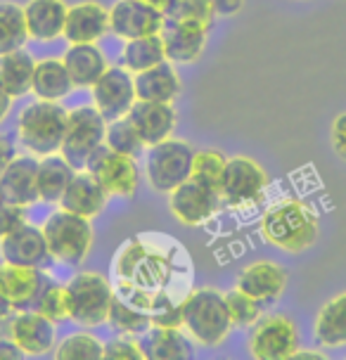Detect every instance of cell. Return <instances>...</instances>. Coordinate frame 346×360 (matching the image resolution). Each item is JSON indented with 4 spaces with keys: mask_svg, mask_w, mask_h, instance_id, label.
I'll list each match as a JSON object with an SVG mask.
<instances>
[{
    "mask_svg": "<svg viewBox=\"0 0 346 360\" xmlns=\"http://www.w3.org/2000/svg\"><path fill=\"white\" fill-rule=\"evenodd\" d=\"M318 214L299 197L280 199L261 218L264 240L283 252H306L318 242Z\"/></svg>",
    "mask_w": 346,
    "mask_h": 360,
    "instance_id": "obj_1",
    "label": "cell"
},
{
    "mask_svg": "<svg viewBox=\"0 0 346 360\" xmlns=\"http://www.w3.org/2000/svg\"><path fill=\"white\" fill-rule=\"evenodd\" d=\"M183 330L195 344L204 349H216L230 337L233 320L226 304V294L214 287H202L188 292L181 301Z\"/></svg>",
    "mask_w": 346,
    "mask_h": 360,
    "instance_id": "obj_2",
    "label": "cell"
},
{
    "mask_svg": "<svg viewBox=\"0 0 346 360\" xmlns=\"http://www.w3.org/2000/svg\"><path fill=\"white\" fill-rule=\"evenodd\" d=\"M69 112L60 102L36 100L22 109L17 119V140L29 154L43 159L60 154L67 133Z\"/></svg>",
    "mask_w": 346,
    "mask_h": 360,
    "instance_id": "obj_3",
    "label": "cell"
},
{
    "mask_svg": "<svg viewBox=\"0 0 346 360\" xmlns=\"http://www.w3.org/2000/svg\"><path fill=\"white\" fill-rule=\"evenodd\" d=\"M48 249L55 261L64 266H81L93 249V225L91 218H83L72 211H55L43 223Z\"/></svg>",
    "mask_w": 346,
    "mask_h": 360,
    "instance_id": "obj_4",
    "label": "cell"
},
{
    "mask_svg": "<svg viewBox=\"0 0 346 360\" xmlns=\"http://www.w3.org/2000/svg\"><path fill=\"white\" fill-rule=\"evenodd\" d=\"M69 320L83 327L107 325L110 308L114 301V289L105 275L95 270H81L67 285Z\"/></svg>",
    "mask_w": 346,
    "mask_h": 360,
    "instance_id": "obj_5",
    "label": "cell"
},
{
    "mask_svg": "<svg viewBox=\"0 0 346 360\" xmlns=\"http://www.w3.org/2000/svg\"><path fill=\"white\" fill-rule=\"evenodd\" d=\"M192 157H195L192 145L178 138H166L162 143L147 147L145 176L150 188L155 192H164V195L176 190L190 178Z\"/></svg>",
    "mask_w": 346,
    "mask_h": 360,
    "instance_id": "obj_6",
    "label": "cell"
},
{
    "mask_svg": "<svg viewBox=\"0 0 346 360\" xmlns=\"http://www.w3.org/2000/svg\"><path fill=\"white\" fill-rule=\"evenodd\" d=\"M107 133V119L100 114L98 107L81 105L69 112L67 133H64V143L60 154L74 166L76 171H83L91 159V154L105 145Z\"/></svg>",
    "mask_w": 346,
    "mask_h": 360,
    "instance_id": "obj_7",
    "label": "cell"
},
{
    "mask_svg": "<svg viewBox=\"0 0 346 360\" xmlns=\"http://www.w3.org/2000/svg\"><path fill=\"white\" fill-rule=\"evenodd\" d=\"M247 346L256 360H290L299 351V327L287 313L266 315L252 327Z\"/></svg>",
    "mask_w": 346,
    "mask_h": 360,
    "instance_id": "obj_8",
    "label": "cell"
},
{
    "mask_svg": "<svg viewBox=\"0 0 346 360\" xmlns=\"http://www.w3.org/2000/svg\"><path fill=\"white\" fill-rule=\"evenodd\" d=\"M268 188V173L249 157L228 159L221 180V199L230 209H249L264 199Z\"/></svg>",
    "mask_w": 346,
    "mask_h": 360,
    "instance_id": "obj_9",
    "label": "cell"
},
{
    "mask_svg": "<svg viewBox=\"0 0 346 360\" xmlns=\"http://www.w3.org/2000/svg\"><path fill=\"white\" fill-rule=\"evenodd\" d=\"M86 171H91L98 178V183L110 197H133L140 185V169L136 157L119 154L107 145H100L91 154Z\"/></svg>",
    "mask_w": 346,
    "mask_h": 360,
    "instance_id": "obj_10",
    "label": "cell"
},
{
    "mask_svg": "<svg viewBox=\"0 0 346 360\" xmlns=\"http://www.w3.org/2000/svg\"><path fill=\"white\" fill-rule=\"evenodd\" d=\"M221 204V192L197 183L195 178H188L176 190L169 192V209L173 218L178 223L188 225V228L209 223L211 218L219 214Z\"/></svg>",
    "mask_w": 346,
    "mask_h": 360,
    "instance_id": "obj_11",
    "label": "cell"
},
{
    "mask_svg": "<svg viewBox=\"0 0 346 360\" xmlns=\"http://www.w3.org/2000/svg\"><path fill=\"white\" fill-rule=\"evenodd\" d=\"M164 24V12L145 0H119L110 8V31L124 41L162 34Z\"/></svg>",
    "mask_w": 346,
    "mask_h": 360,
    "instance_id": "obj_12",
    "label": "cell"
},
{
    "mask_svg": "<svg viewBox=\"0 0 346 360\" xmlns=\"http://www.w3.org/2000/svg\"><path fill=\"white\" fill-rule=\"evenodd\" d=\"M93 105L107 121L121 119L136 102V83L133 74L124 67H107L105 74L93 83Z\"/></svg>",
    "mask_w": 346,
    "mask_h": 360,
    "instance_id": "obj_13",
    "label": "cell"
},
{
    "mask_svg": "<svg viewBox=\"0 0 346 360\" xmlns=\"http://www.w3.org/2000/svg\"><path fill=\"white\" fill-rule=\"evenodd\" d=\"M50 282L53 280L48 270L0 263V289L8 297L12 311H34Z\"/></svg>",
    "mask_w": 346,
    "mask_h": 360,
    "instance_id": "obj_14",
    "label": "cell"
},
{
    "mask_svg": "<svg viewBox=\"0 0 346 360\" xmlns=\"http://www.w3.org/2000/svg\"><path fill=\"white\" fill-rule=\"evenodd\" d=\"M0 259L12 266H27V268H41L48 270L53 263V254L48 249L46 235L36 225L24 223L15 233L5 235L0 240Z\"/></svg>",
    "mask_w": 346,
    "mask_h": 360,
    "instance_id": "obj_15",
    "label": "cell"
},
{
    "mask_svg": "<svg viewBox=\"0 0 346 360\" xmlns=\"http://www.w3.org/2000/svg\"><path fill=\"white\" fill-rule=\"evenodd\" d=\"M209 27L192 19H166L162 29V41L166 60L171 64H192L197 62L207 48Z\"/></svg>",
    "mask_w": 346,
    "mask_h": 360,
    "instance_id": "obj_16",
    "label": "cell"
},
{
    "mask_svg": "<svg viewBox=\"0 0 346 360\" xmlns=\"http://www.w3.org/2000/svg\"><path fill=\"white\" fill-rule=\"evenodd\" d=\"M287 285H290V273L285 266L275 261H254L237 275L235 287L268 308L283 299Z\"/></svg>",
    "mask_w": 346,
    "mask_h": 360,
    "instance_id": "obj_17",
    "label": "cell"
},
{
    "mask_svg": "<svg viewBox=\"0 0 346 360\" xmlns=\"http://www.w3.org/2000/svg\"><path fill=\"white\" fill-rule=\"evenodd\" d=\"M126 119L136 128L138 138L143 140L145 147H152L162 140L171 138L178 124V114L171 102H145L136 100L128 109Z\"/></svg>",
    "mask_w": 346,
    "mask_h": 360,
    "instance_id": "obj_18",
    "label": "cell"
},
{
    "mask_svg": "<svg viewBox=\"0 0 346 360\" xmlns=\"http://www.w3.org/2000/svg\"><path fill=\"white\" fill-rule=\"evenodd\" d=\"M10 339L24 356H46V353L55 351V323L38 311H17L15 320H12Z\"/></svg>",
    "mask_w": 346,
    "mask_h": 360,
    "instance_id": "obj_19",
    "label": "cell"
},
{
    "mask_svg": "<svg viewBox=\"0 0 346 360\" xmlns=\"http://www.w3.org/2000/svg\"><path fill=\"white\" fill-rule=\"evenodd\" d=\"M36 176H38V157L34 154H22V157H15L10 162L8 169L0 176V195H3L5 202H12L17 207H34L38 202V185H36Z\"/></svg>",
    "mask_w": 346,
    "mask_h": 360,
    "instance_id": "obj_20",
    "label": "cell"
},
{
    "mask_svg": "<svg viewBox=\"0 0 346 360\" xmlns=\"http://www.w3.org/2000/svg\"><path fill=\"white\" fill-rule=\"evenodd\" d=\"M107 34H110V8L95 0L69 8L62 36L69 43H98Z\"/></svg>",
    "mask_w": 346,
    "mask_h": 360,
    "instance_id": "obj_21",
    "label": "cell"
},
{
    "mask_svg": "<svg viewBox=\"0 0 346 360\" xmlns=\"http://www.w3.org/2000/svg\"><path fill=\"white\" fill-rule=\"evenodd\" d=\"M107 199L110 195L105 192V188L98 183V178L91 171H76L72 183L67 185L64 195L60 199V209L72 211L83 218H98L107 207Z\"/></svg>",
    "mask_w": 346,
    "mask_h": 360,
    "instance_id": "obj_22",
    "label": "cell"
},
{
    "mask_svg": "<svg viewBox=\"0 0 346 360\" xmlns=\"http://www.w3.org/2000/svg\"><path fill=\"white\" fill-rule=\"evenodd\" d=\"M69 5L64 0H29L24 5L29 38L38 43H50L64 36Z\"/></svg>",
    "mask_w": 346,
    "mask_h": 360,
    "instance_id": "obj_23",
    "label": "cell"
},
{
    "mask_svg": "<svg viewBox=\"0 0 346 360\" xmlns=\"http://www.w3.org/2000/svg\"><path fill=\"white\" fill-rule=\"evenodd\" d=\"M133 83H136V100L145 102H171L173 105V100L183 90L181 76L169 60L140 74H133Z\"/></svg>",
    "mask_w": 346,
    "mask_h": 360,
    "instance_id": "obj_24",
    "label": "cell"
},
{
    "mask_svg": "<svg viewBox=\"0 0 346 360\" xmlns=\"http://www.w3.org/2000/svg\"><path fill=\"white\" fill-rule=\"evenodd\" d=\"M62 62L76 88H93V83L110 67L98 43H69V50L64 53Z\"/></svg>",
    "mask_w": 346,
    "mask_h": 360,
    "instance_id": "obj_25",
    "label": "cell"
},
{
    "mask_svg": "<svg viewBox=\"0 0 346 360\" xmlns=\"http://www.w3.org/2000/svg\"><path fill=\"white\" fill-rule=\"evenodd\" d=\"M140 344H143L145 356L150 360H185L192 358V353H195L192 339L185 334L183 327L152 325Z\"/></svg>",
    "mask_w": 346,
    "mask_h": 360,
    "instance_id": "obj_26",
    "label": "cell"
},
{
    "mask_svg": "<svg viewBox=\"0 0 346 360\" xmlns=\"http://www.w3.org/2000/svg\"><path fill=\"white\" fill-rule=\"evenodd\" d=\"M74 88L76 86H74L72 76H69L62 60L48 57V60L36 62L34 83H31V93L36 95V100L62 102Z\"/></svg>",
    "mask_w": 346,
    "mask_h": 360,
    "instance_id": "obj_27",
    "label": "cell"
},
{
    "mask_svg": "<svg viewBox=\"0 0 346 360\" xmlns=\"http://www.w3.org/2000/svg\"><path fill=\"white\" fill-rule=\"evenodd\" d=\"M313 337L323 349H342L346 346V292L332 297L318 311Z\"/></svg>",
    "mask_w": 346,
    "mask_h": 360,
    "instance_id": "obj_28",
    "label": "cell"
},
{
    "mask_svg": "<svg viewBox=\"0 0 346 360\" xmlns=\"http://www.w3.org/2000/svg\"><path fill=\"white\" fill-rule=\"evenodd\" d=\"M76 169L62 154H50V157H43L38 162V176H36V185H38V202L43 204H60V199L67 190V185L72 183Z\"/></svg>",
    "mask_w": 346,
    "mask_h": 360,
    "instance_id": "obj_29",
    "label": "cell"
},
{
    "mask_svg": "<svg viewBox=\"0 0 346 360\" xmlns=\"http://www.w3.org/2000/svg\"><path fill=\"white\" fill-rule=\"evenodd\" d=\"M34 69L36 60L27 50L19 48L8 55H0V86L12 100L24 98L31 93V83H34Z\"/></svg>",
    "mask_w": 346,
    "mask_h": 360,
    "instance_id": "obj_30",
    "label": "cell"
},
{
    "mask_svg": "<svg viewBox=\"0 0 346 360\" xmlns=\"http://www.w3.org/2000/svg\"><path fill=\"white\" fill-rule=\"evenodd\" d=\"M166 62V50L162 34H152L143 38H133L126 41L124 53H121V67L128 69L131 74H140L150 67Z\"/></svg>",
    "mask_w": 346,
    "mask_h": 360,
    "instance_id": "obj_31",
    "label": "cell"
},
{
    "mask_svg": "<svg viewBox=\"0 0 346 360\" xmlns=\"http://www.w3.org/2000/svg\"><path fill=\"white\" fill-rule=\"evenodd\" d=\"M29 41L24 8L17 3H0V55L24 48Z\"/></svg>",
    "mask_w": 346,
    "mask_h": 360,
    "instance_id": "obj_32",
    "label": "cell"
},
{
    "mask_svg": "<svg viewBox=\"0 0 346 360\" xmlns=\"http://www.w3.org/2000/svg\"><path fill=\"white\" fill-rule=\"evenodd\" d=\"M107 325L117 334H124V337H140V334H145L152 327V315L126 304L124 299L114 297Z\"/></svg>",
    "mask_w": 346,
    "mask_h": 360,
    "instance_id": "obj_33",
    "label": "cell"
},
{
    "mask_svg": "<svg viewBox=\"0 0 346 360\" xmlns=\"http://www.w3.org/2000/svg\"><path fill=\"white\" fill-rule=\"evenodd\" d=\"M105 344L91 332H72L55 346V360H102Z\"/></svg>",
    "mask_w": 346,
    "mask_h": 360,
    "instance_id": "obj_34",
    "label": "cell"
},
{
    "mask_svg": "<svg viewBox=\"0 0 346 360\" xmlns=\"http://www.w3.org/2000/svg\"><path fill=\"white\" fill-rule=\"evenodd\" d=\"M226 164H228V159L223 157L219 150H200L192 157L190 178H195L197 183L221 192V180H223V173H226Z\"/></svg>",
    "mask_w": 346,
    "mask_h": 360,
    "instance_id": "obj_35",
    "label": "cell"
},
{
    "mask_svg": "<svg viewBox=\"0 0 346 360\" xmlns=\"http://www.w3.org/2000/svg\"><path fill=\"white\" fill-rule=\"evenodd\" d=\"M105 145L110 150L119 152V154H128V157H140L145 150L143 140L138 138L136 128L131 126V121L126 117L107 121V133H105Z\"/></svg>",
    "mask_w": 346,
    "mask_h": 360,
    "instance_id": "obj_36",
    "label": "cell"
},
{
    "mask_svg": "<svg viewBox=\"0 0 346 360\" xmlns=\"http://www.w3.org/2000/svg\"><path fill=\"white\" fill-rule=\"evenodd\" d=\"M226 304L230 311V320H233V327H254L264 318L266 306H261L254 297H249L242 289H230L226 292Z\"/></svg>",
    "mask_w": 346,
    "mask_h": 360,
    "instance_id": "obj_37",
    "label": "cell"
},
{
    "mask_svg": "<svg viewBox=\"0 0 346 360\" xmlns=\"http://www.w3.org/2000/svg\"><path fill=\"white\" fill-rule=\"evenodd\" d=\"M34 311L43 313L48 320H53L55 325L69 320V297H67V285H57V282H50L46 287V292L41 294L38 304Z\"/></svg>",
    "mask_w": 346,
    "mask_h": 360,
    "instance_id": "obj_38",
    "label": "cell"
},
{
    "mask_svg": "<svg viewBox=\"0 0 346 360\" xmlns=\"http://www.w3.org/2000/svg\"><path fill=\"white\" fill-rule=\"evenodd\" d=\"M216 8L211 0H173V5L166 12V19H192L202 22L211 29L216 22Z\"/></svg>",
    "mask_w": 346,
    "mask_h": 360,
    "instance_id": "obj_39",
    "label": "cell"
},
{
    "mask_svg": "<svg viewBox=\"0 0 346 360\" xmlns=\"http://www.w3.org/2000/svg\"><path fill=\"white\" fill-rule=\"evenodd\" d=\"M145 349L138 342V337H124L119 334L117 339L105 344L102 360H145Z\"/></svg>",
    "mask_w": 346,
    "mask_h": 360,
    "instance_id": "obj_40",
    "label": "cell"
},
{
    "mask_svg": "<svg viewBox=\"0 0 346 360\" xmlns=\"http://www.w3.org/2000/svg\"><path fill=\"white\" fill-rule=\"evenodd\" d=\"M27 223V209L0 199V240Z\"/></svg>",
    "mask_w": 346,
    "mask_h": 360,
    "instance_id": "obj_41",
    "label": "cell"
},
{
    "mask_svg": "<svg viewBox=\"0 0 346 360\" xmlns=\"http://www.w3.org/2000/svg\"><path fill=\"white\" fill-rule=\"evenodd\" d=\"M330 140H332V147H335L337 157L346 162V112L339 114V117L332 121Z\"/></svg>",
    "mask_w": 346,
    "mask_h": 360,
    "instance_id": "obj_42",
    "label": "cell"
},
{
    "mask_svg": "<svg viewBox=\"0 0 346 360\" xmlns=\"http://www.w3.org/2000/svg\"><path fill=\"white\" fill-rule=\"evenodd\" d=\"M15 157H17L15 140H12L10 135H0V176H3V171L8 169Z\"/></svg>",
    "mask_w": 346,
    "mask_h": 360,
    "instance_id": "obj_43",
    "label": "cell"
},
{
    "mask_svg": "<svg viewBox=\"0 0 346 360\" xmlns=\"http://www.w3.org/2000/svg\"><path fill=\"white\" fill-rule=\"evenodd\" d=\"M216 8V15L221 17H233L237 12L242 10V5H245V0H211Z\"/></svg>",
    "mask_w": 346,
    "mask_h": 360,
    "instance_id": "obj_44",
    "label": "cell"
},
{
    "mask_svg": "<svg viewBox=\"0 0 346 360\" xmlns=\"http://www.w3.org/2000/svg\"><path fill=\"white\" fill-rule=\"evenodd\" d=\"M24 353L17 349V344L10 337H0V360H17Z\"/></svg>",
    "mask_w": 346,
    "mask_h": 360,
    "instance_id": "obj_45",
    "label": "cell"
},
{
    "mask_svg": "<svg viewBox=\"0 0 346 360\" xmlns=\"http://www.w3.org/2000/svg\"><path fill=\"white\" fill-rule=\"evenodd\" d=\"M10 109H12V98H10L8 93H5L3 86H0V124H3V121L8 119Z\"/></svg>",
    "mask_w": 346,
    "mask_h": 360,
    "instance_id": "obj_46",
    "label": "cell"
},
{
    "mask_svg": "<svg viewBox=\"0 0 346 360\" xmlns=\"http://www.w3.org/2000/svg\"><path fill=\"white\" fill-rule=\"evenodd\" d=\"M290 360H328V353H320V351H297Z\"/></svg>",
    "mask_w": 346,
    "mask_h": 360,
    "instance_id": "obj_47",
    "label": "cell"
},
{
    "mask_svg": "<svg viewBox=\"0 0 346 360\" xmlns=\"http://www.w3.org/2000/svg\"><path fill=\"white\" fill-rule=\"evenodd\" d=\"M145 3L155 5L157 10H162L164 15H166V12H169V8H171V5H173V0H145Z\"/></svg>",
    "mask_w": 346,
    "mask_h": 360,
    "instance_id": "obj_48",
    "label": "cell"
},
{
    "mask_svg": "<svg viewBox=\"0 0 346 360\" xmlns=\"http://www.w3.org/2000/svg\"><path fill=\"white\" fill-rule=\"evenodd\" d=\"M10 311H12L10 301H8V297L3 294V289H0V315H5V313H10Z\"/></svg>",
    "mask_w": 346,
    "mask_h": 360,
    "instance_id": "obj_49",
    "label": "cell"
},
{
    "mask_svg": "<svg viewBox=\"0 0 346 360\" xmlns=\"http://www.w3.org/2000/svg\"><path fill=\"white\" fill-rule=\"evenodd\" d=\"M0 199H3V195H0Z\"/></svg>",
    "mask_w": 346,
    "mask_h": 360,
    "instance_id": "obj_50",
    "label": "cell"
}]
</instances>
